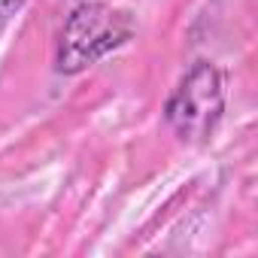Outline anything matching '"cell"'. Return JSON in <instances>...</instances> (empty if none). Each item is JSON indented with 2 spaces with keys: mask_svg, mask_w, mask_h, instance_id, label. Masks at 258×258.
Returning <instances> with one entry per match:
<instances>
[{
  "mask_svg": "<svg viewBox=\"0 0 258 258\" xmlns=\"http://www.w3.org/2000/svg\"><path fill=\"white\" fill-rule=\"evenodd\" d=\"M131 34L134 25L124 13L100 4V0H85V4L70 10L64 22L55 67L58 73H70V76L82 73L85 67L97 64L106 52L118 49Z\"/></svg>",
  "mask_w": 258,
  "mask_h": 258,
  "instance_id": "cell-1",
  "label": "cell"
},
{
  "mask_svg": "<svg viewBox=\"0 0 258 258\" xmlns=\"http://www.w3.org/2000/svg\"><path fill=\"white\" fill-rule=\"evenodd\" d=\"M225 109V91H222V76L210 61H195L191 70L182 76L179 88L167 100V124L188 140L201 143L213 134Z\"/></svg>",
  "mask_w": 258,
  "mask_h": 258,
  "instance_id": "cell-2",
  "label": "cell"
},
{
  "mask_svg": "<svg viewBox=\"0 0 258 258\" xmlns=\"http://www.w3.org/2000/svg\"><path fill=\"white\" fill-rule=\"evenodd\" d=\"M22 4H25V0H0V31L13 22V16H16V10H19Z\"/></svg>",
  "mask_w": 258,
  "mask_h": 258,
  "instance_id": "cell-3",
  "label": "cell"
}]
</instances>
